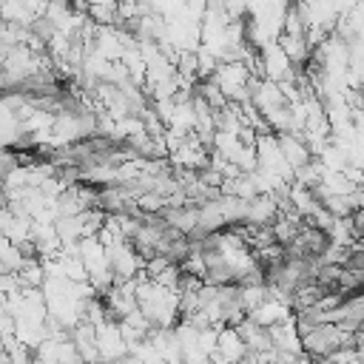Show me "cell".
<instances>
[{
  "mask_svg": "<svg viewBox=\"0 0 364 364\" xmlns=\"http://www.w3.org/2000/svg\"><path fill=\"white\" fill-rule=\"evenodd\" d=\"M17 168H20V156L11 154L9 148H0V185H3Z\"/></svg>",
  "mask_w": 364,
  "mask_h": 364,
  "instance_id": "1",
  "label": "cell"
}]
</instances>
